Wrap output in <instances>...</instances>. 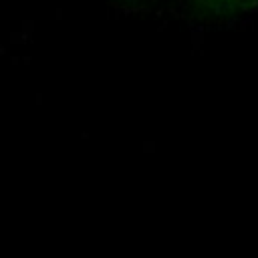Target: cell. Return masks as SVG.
Segmentation results:
<instances>
[{"label": "cell", "instance_id": "6da1fadb", "mask_svg": "<svg viewBox=\"0 0 258 258\" xmlns=\"http://www.w3.org/2000/svg\"><path fill=\"white\" fill-rule=\"evenodd\" d=\"M187 10L202 20H238L258 10V0H183Z\"/></svg>", "mask_w": 258, "mask_h": 258}]
</instances>
